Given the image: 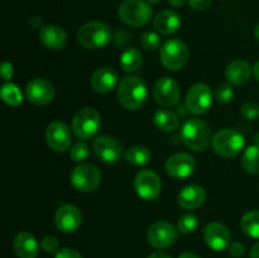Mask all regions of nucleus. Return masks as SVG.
I'll return each instance as SVG.
<instances>
[{"mask_svg": "<svg viewBox=\"0 0 259 258\" xmlns=\"http://www.w3.org/2000/svg\"><path fill=\"white\" fill-rule=\"evenodd\" d=\"M148 90L143 81L136 76L123 78L118 86V100L128 110H137L147 100Z\"/></svg>", "mask_w": 259, "mask_h": 258, "instance_id": "f257e3e1", "label": "nucleus"}, {"mask_svg": "<svg viewBox=\"0 0 259 258\" xmlns=\"http://www.w3.org/2000/svg\"><path fill=\"white\" fill-rule=\"evenodd\" d=\"M181 138L187 148L194 152H201L209 146L211 132L205 121L200 119H190L182 125Z\"/></svg>", "mask_w": 259, "mask_h": 258, "instance_id": "f03ea898", "label": "nucleus"}, {"mask_svg": "<svg viewBox=\"0 0 259 258\" xmlns=\"http://www.w3.org/2000/svg\"><path fill=\"white\" fill-rule=\"evenodd\" d=\"M77 40L81 46L90 50L105 47L111 40V30L103 22L85 23L77 32Z\"/></svg>", "mask_w": 259, "mask_h": 258, "instance_id": "7ed1b4c3", "label": "nucleus"}, {"mask_svg": "<svg viewBox=\"0 0 259 258\" xmlns=\"http://www.w3.org/2000/svg\"><path fill=\"white\" fill-rule=\"evenodd\" d=\"M211 142L215 153L225 158H230L242 152L244 148L245 138L240 132L228 128L217 132Z\"/></svg>", "mask_w": 259, "mask_h": 258, "instance_id": "20e7f679", "label": "nucleus"}, {"mask_svg": "<svg viewBox=\"0 0 259 258\" xmlns=\"http://www.w3.org/2000/svg\"><path fill=\"white\" fill-rule=\"evenodd\" d=\"M153 10L143 0H125L119 7V17L131 27H143L151 20Z\"/></svg>", "mask_w": 259, "mask_h": 258, "instance_id": "39448f33", "label": "nucleus"}, {"mask_svg": "<svg viewBox=\"0 0 259 258\" xmlns=\"http://www.w3.org/2000/svg\"><path fill=\"white\" fill-rule=\"evenodd\" d=\"M161 62L167 70L177 71L186 65L189 60V48L180 39H168L162 45L159 51Z\"/></svg>", "mask_w": 259, "mask_h": 258, "instance_id": "423d86ee", "label": "nucleus"}, {"mask_svg": "<svg viewBox=\"0 0 259 258\" xmlns=\"http://www.w3.org/2000/svg\"><path fill=\"white\" fill-rule=\"evenodd\" d=\"M101 125V116L93 108H83L72 119V131L80 139H91Z\"/></svg>", "mask_w": 259, "mask_h": 258, "instance_id": "0eeeda50", "label": "nucleus"}, {"mask_svg": "<svg viewBox=\"0 0 259 258\" xmlns=\"http://www.w3.org/2000/svg\"><path fill=\"white\" fill-rule=\"evenodd\" d=\"M71 185L80 192H91L101 182V172L94 164L82 163L72 169L70 175Z\"/></svg>", "mask_w": 259, "mask_h": 258, "instance_id": "6e6552de", "label": "nucleus"}, {"mask_svg": "<svg viewBox=\"0 0 259 258\" xmlns=\"http://www.w3.org/2000/svg\"><path fill=\"white\" fill-rule=\"evenodd\" d=\"M134 189L141 199L146 200V201H153L161 194V179L154 171L143 169V171L138 172L134 179Z\"/></svg>", "mask_w": 259, "mask_h": 258, "instance_id": "1a4fd4ad", "label": "nucleus"}, {"mask_svg": "<svg viewBox=\"0 0 259 258\" xmlns=\"http://www.w3.org/2000/svg\"><path fill=\"white\" fill-rule=\"evenodd\" d=\"M94 153L105 163H116L123 157V144L110 136H99L93 142Z\"/></svg>", "mask_w": 259, "mask_h": 258, "instance_id": "9d476101", "label": "nucleus"}, {"mask_svg": "<svg viewBox=\"0 0 259 258\" xmlns=\"http://www.w3.org/2000/svg\"><path fill=\"white\" fill-rule=\"evenodd\" d=\"M147 239L152 247L164 249L177 240V230L169 222L158 220L149 227Z\"/></svg>", "mask_w": 259, "mask_h": 258, "instance_id": "9b49d317", "label": "nucleus"}, {"mask_svg": "<svg viewBox=\"0 0 259 258\" xmlns=\"http://www.w3.org/2000/svg\"><path fill=\"white\" fill-rule=\"evenodd\" d=\"M212 104V91L205 83L191 86L186 94V108L195 115L206 113Z\"/></svg>", "mask_w": 259, "mask_h": 258, "instance_id": "f8f14e48", "label": "nucleus"}, {"mask_svg": "<svg viewBox=\"0 0 259 258\" xmlns=\"http://www.w3.org/2000/svg\"><path fill=\"white\" fill-rule=\"evenodd\" d=\"M55 86L46 78H33L27 83L25 96L34 105H47L55 99Z\"/></svg>", "mask_w": 259, "mask_h": 258, "instance_id": "ddd939ff", "label": "nucleus"}, {"mask_svg": "<svg viewBox=\"0 0 259 258\" xmlns=\"http://www.w3.org/2000/svg\"><path fill=\"white\" fill-rule=\"evenodd\" d=\"M72 134L70 128L62 121H53L46 129V142L56 152H65L70 148Z\"/></svg>", "mask_w": 259, "mask_h": 258, "instance_id": "4468645a", "label": "nucleus"}, {"mask_svg": "<svg viewBox=\"0 0 259 258\" xmlns=\"http://www.w3.org/2000/svg\"><path fill=\"white\" fill-rule=\"evenodd\" d=\"M55 224L62 233H75L82 224V214L75 205H62L55 214Z\"/></svg>", "mask_w": 259, "mask_h": 258, "instance_id": "2eb2a0df", "label": "nucleus"}, {"mask_svg": "<svg viewBox=\"0 0 259 258\" xmlns=\"http://www.w3.org/2000/svg\"><path fill=\"white\" fill-rule=\"evenodd\" d=\"M204 239L212 250L220 252L225 248H229L232 235H230L229 229L223 223L211 222L205 227Z\"/></svg>", "mask_w": 259, "mask_h": 258, "instance_id": "dca6fc26", "label": "nucleus"}, {"mask_svg": "<svg viewBox=\"0 0 259 258\" xmlns=\"http://www.w3.org/2000/svg\"><path fill=\"white\" fill-rule=\"evenodd\" d=\"M153 98L161 106H174L180 99V88L171 77H162L154 83Z\"/></svg>", "mask_w": 259, "mask_h": 258, "instance_id": "f3484780", "label": "nucleus"}, {"mask_svg": "<svg viewBox=\"0 0 259 258\" xmlns=\"http://www.w3.org/2000/svg\"><path fill=\"white\" fill-rule=\"evenodd\" d=\"M196 168L194 157L189 153L179 152L168 157L166 162V171L174 179H185L194 174Z\"/></svg>", "mask_w": 259, "mask_h": 258, "instance_id": "a211bd4d", "label": "nucleus"}, {"mask_svg": "<svg viewBox=\"0 0 259 258\" xmlns=\"http://www.w3.org/2000/svg\"><path fill=\"white\" fill-rule=\"evenodd\" d=\"M206 199V191L202 186L196 184L187 185L180 191L177 202L184 210H196L201 206Z\"/></svg>", "mask_w": 259, "mask_h": 258, "instance_id": "6ab92c4d", "label": "nucleus"}, {"mask_svg": "<svg viewBox=\"0 0 259 258\" xmlns=\"http://www.w3.org/2000/svg\"><path fill=\"white\" fill-rule=\"evenodd\" d=\"M119 76L114 68L111 67H101L94 72L91 77V88L94 91L99 94H108L115 89L118 85Z\"/></svg>", "mask_w": 259, "mask_h": 258, "instance_id": "aec40b11", "label": "nucleus"}, {"mask_svg": "<svg viewBox=\"0 0 259 258\" xmlns=\"http://www.w3.org/2000/svg\"><path fill=\"white\" fill-rule=\"evenodd\" d=\"M13 249L18 258H37L39 245L32 233L20 232L13 240Z\"/></svg>", "mask_w": 259, "mask_h": 258, "instance_id": "412c9836", "label": "nucleus"}, {"mask_svg": "<svg viewBox=\"0 0 259 258\" xmlns=\"http://www.w3.org/2000/svg\"><path fill=\"white\" fill-rule=\"evenodd\" d=\"M39 40L48 50H62L67 43V33L62 27L56 24L46 25L39 32Z\"/></svg>", "mask_w": 259, "mask_h": 258, "instance_id": "4be33fe9", "label": "nucleus"}, {"mask_svg": "<svg viewBox=\"0 0 259 258\" xmlns=\"http://www.w3.org/2000/svg\"><path fill=\"white\" fill-rule=\"evenodd\" d=\"M225 77L232 85H244L252 77V66L244 60H235L228 65Z\"/></svg>", "mask_w": 259, "mask_h": 258, "instance_id": "5701e85b", "label": "nucleus"}, {"mask_svg": "<svg viewBox=\"0 0 259 258\" xmlns=\"http://www.w3.org/2000/svg\"><path fill=\"white\" fill-rule=\"evenodd\" d=\"M154 29L163 35H171L181 27V18L174 10H163L154 18Z\"/></svg>", "mask_w": 259, "mask_h": 258, "instance_id": "b1692460", "label": "nucleus"}, {"mask_svg": "<svg viewBox=\"0 0 259 258\" xmlns=\"http://www.w3.org/2000/svg\"><path fill=\"white\" fill-rule=\"evenodd\" d=\"M153 123L159 131L162 132H174L179 128V116L171 110L161 109L157 110L153 115Z\"/></svg>", "mask_w": 259, "mask_h": 258, "instance_id": "393cba45", "label": "nucleus"}, {"mask_svg": "<svg viewBox=\"0 0 259 258\" xmlns=\"http://www.w3.org/2000/svg\"><path fill=\"white\" fill-rule=\"evenodd\" d=\"M143 63V56L138 48H126L120 56V66L125 72H134L141 68Z\"/></svg>", "mask_w": 259, "mask_h": 258, "instance_id": "a878e982", "label": "nucleus"}, {"mask_svg": "<svg viewBox=\"0 0 259 258\" xmlns=\"http://www.w3.org/2000/svg\"><path fill=\"white\" fill-rule=\"evenodd\" d=\"M125 159L133 166H144L151 159V151L146 146H133L125 152Z\"/></svg>", "mask_w": 259, "mask_h": 258, "instance_id": "bb28decb", "label": "nucleus"}, {"mask_svg": "<svg viewBox=\"0 0 259 258\" xmlns=\"http://www.w3.org/2000/svg\"><path fill=\"white\" fill-rule=\"evenodd\" d=\"M242 166L248 174H259V146L253 144L245 149L242 157Z\"/></svg>", "mask_w": 259, "mask_h": 258, "instance_id": "cd10ccee", "label": "nucleus"}, {"mask_svg": "<svg viewBox=\"0 0 259 258\" xmlns=\"http://www.w3.org/2000/svg\"><path fill=\"white\" fill-rule=\"evenodd\" d=\"M240 228L247 235L259 239V210H252L243 215Z\"/></svg>", "mask_w": 259, "mask_h": 258, "instance_id": "c85d7f7f", "label": "nucleus"}, {"mask_svg": "<svg viewBox=\"0 0 259 258\" xmlns=\"http://www.w3.org/2000/svg\"><path fill=\"white\" fill-rule=\"evenodd\" d=\"M0 95H2L3 101L10 106H18L23 101L22 91L14 83H4L0 90Z\"/></svg>", "mask_w": 259, "mask_h": 258, "instance_id": "c756f323", "label": "nucleus"}, {"mask_svg": "<svg viewBox=\"0 0 259 258\" xmlns=\"http://www.w3.org/2000/svg\"><path fill=\"white\" fill-rule=\"evenodd\" d=\"M199 218L195 214H185L179 219L177 228L184 234H191L199 228Z\"/></svg>", "mask_w": 259, "mask_h": 258, "instance_id": "7c9ffc66", "label": "nucleus"}, {"mask_svg": "<svg viewBox=\"0 0 259 258\" xmlns=\"http://www.w3.org/2000/svg\"><path fill=\"white\" fill-rule=\"evenodd\" d=\"M234 98V90L229 83H220L215 89V99L220 104H228Z\"/></svg>", "mask_w": 259, "mask_h": 258, "instance_id": "2f4dec72", "label": "nucleus"}, {"mask_svg": "<svg viewBox=\"0 0 259 258\" xmlns=\"http://www.w3.org/2000/svg\"><path fill=\"white\" fill-rule=\"evenodd\" d=\"M89 146L85 142H77L71 147L70 157L73 162H83L89 157Z\"/></svg>", "mask_w": 259, "mask_h": 258, "instance_id": "473e14b6", "label": "nucleus"}, {"mask_svg": "<svg viewBox=\"0 0 259 258\" xmlns=\"http://www.w3.org/2000/svg\"><path fill=\"white\" fill-rule=\"evenodd\" d=\"M141 45L147 51H154L161 46V38L154 32H144L141 37Z\"/></svg>", "mask_w": 259, "mask_h": 258, "instance_id": "72a5a7b5", "label": "nucleus"}, {"mask_svg": "<svg viewBox=\"0 0 259 258\" xmlns=\"http://www.w3.org/2000/svg\"><path fill=\"white\" fill-rule=\"evenodd\" d=\"M240 111H242V115L248 120H255L259 118V105L254 101H248L243 104Z\"/></svg>", "mask_w": 259, "mask_h": 258, "instance_id": "f704fd0d", "label": "nucleus"}, {"mask_svg": "<svg viewBox=\"0 0 259 258\" xmlns=\"http://www.w3.org/2000/svg\"><path fill=\"white\" fill-rule=\"evenodd\" d=\"M40 247L45 250L46 253L51 254V253H57L58 248H60V243H58V239L55 237V235H46L45 238L40 242Z\"/></svg>", "mask_w": 259, "mask_h": 258, "instance_id": "c9c22d12", "label": "nucleus"}, {"mask_svg": "<svg viewBox=\"0 0 259 258\" xmlns=\"http://www.w3.org/2000/svg\"><path fill=\"white\" fill-rule=\"evenodd\" d=\"M55 258H82V255L80 252L72 249V248H62L56 253Z\"/></svg>", "mask_w": 259, "mask_h": 258, "instance_id": "e433bc0d", "label": "nucleus"}, {"mask_svg": "<svg viewBox=\"0 0 259 258\" xmlns=\"http://www.w3.org/2000/svg\"><path fill=\"white\" fill-rule=\"evenodd\" d=\"M245 252V247L243 243L240 242H233L230 243L229 245V253L232 257H235V258H240L243 254H244Z\"/></svg>", "mask_w": 259, "mask_h": 258, "instance_id": "4c0bfd02", "label": "nucleus"}, {"mask_svg": "<svg viewBox=\"0 0 259 258\" xmlns=\"http://www.w3.org/2000/svg\"><path fill=\"white\" fill-rule=\"evenodd\" d=\"M211 4H212V0H189L190 8L196 10V12L206 10Z\"/></svg>", "mask_w": 259, "mask_h": 258, "instance_id": "58836bf2", "label": "nucleus"}, {"mask_svg": "<svg viewBox=\"0 0 259 258\" xmlns=\"http://www.w3.org/2000/svg\"><path fill=\"white\" fill-rule=\"evenodd\" d=\"M13 65L10 62H4L2 63V67H0V72H2V77L4 81H9L13 77Z\"/></svg>", "mask_w": 259, "mask_h": 258, "instance_id": "ea45409f", "label": "nucleus"}, {"mask_svg": "<svg viewBox=\"0 0 259 258\" xmlns=\"http://www.w3.org/2000/svg\"><path fill=\"white\" fill-rule=\"evenodd\" d=\"M250 258H259V242L253 245L252 250H250Z\"/></svg>", "mask_w": 259, "mask_h": 258, "instance_id": "a19ab883", "label": "nucleus"}, {"mask_svg": "<svg viewBox=\"0 0 259 258\" xmlns=\"http://www.w3.org/2000/svg\"><path fill=\"white\" fill-rule=\"evenodd\" d=\"M148 258H172V257L171 255L166 254V253L157 252V253H152L151 255H148Z\"/></svg>", "mask_w": 259, "mask_h": 258, "instance_id": "79ce46f5", "label": "nucleus"}, {"mask_svg": "<svg viewBox=\"0 0 259 258\" xmlns=\"http://www.w3.org/2000/svg\"><path fill=\"white\" fill-rule=\"evenodd\" d=\"M168 3L172 7H182L186 3V0H168Z\"/></svg>", "mask_w": 259, "mask_h": 258, "instance_id": "37998d69", "label": "nucleus"}, {"mask_svg": "<svg viewBox=\"0 0 259 258\" xmlns=\"http://www.w3.org/2000/svg\"><path fill=\"white\" fill-rule=\"evenodd\" d=\"M179 258H200L196 254H192V253H182L179 255Z\"/></svg>", "mask_w": 259, "mask_h": 258, "instance_id": "c03bdc74", "label": "nucleus"}, {"mask_svg": "<svg viewBox=\"0 0 259 258\" xmlns=\"http://www.w3.org/2000/svg\"><path fill=\"white\" fill-rule=\"evenodd\" d=\"M253 72H254V77L257 78V81H259V61L255 63L254 68H253Z\"/></svg>", "mask_w": 259, "mask_h": 258, "instance_id": "a18cd8bd", "label": "nucleus"}, {"mask_svg": "<svg viewBox=\"0 0 259 258\" xmlns=\"http://www.w3.org/2000/svg\"><path fill=\"white\" fill-rule=\"evenodd\" d=\"M254 34H255V38H257V40L259 42V24L255 27V30H254Z\"/></svg>", "mask_w": 259, "mask_h": 258, "instance_id": "49530a36", "label": "nucleus"}, {"mask_svg": "<svg viewBox=\"0 0 259 258\" xmlns=\"http://www.w3.org/2000/svg\"><path fill=\"white\" fill-rule=\"evenodd\" d=\"M254 142H255V144H257V146H259V132L254 136Z\"/></svg>", "mask_w": 259, "mask_h": 258, "instance_id": "de8ad7c7", "label": "nucleus"}, {"mask_svg": "<svg viewBox=\"0 0 259 258\" xmlns=\"http://www.w3.org/2000/svg\"><path fill=\"white\" fill-rule=\"evenodd\" d=\"M148 3H152V4H157V3H159L161 0H147Z\"/></svg>", "mask_w": 259, "mask_h": 258, "instance_id": "09e8293b", "label": "nucleus"}]
</instances>
